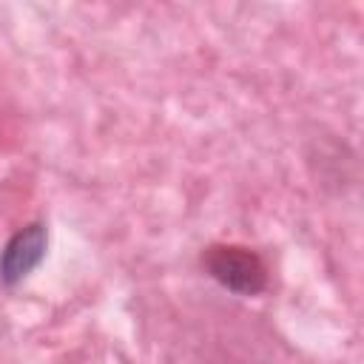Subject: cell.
Wrapping results in <instances>:
<instances>
[{"mask_svg": "<svg viewBox=\"0 0 364 364\" xmlns=\"http://www.w3.org/2000/svg\"><path fill=\"white\" fill-rule=\"evenodd\" d=\"M202 270L228 293L236 296H259L270 284L267 262L245 245L233 242H213L199 256Z\"/></svg>", "mask_w": 364, "mask_h": 364, "instance_id": "cell-1", "label": "cell"}, {"mask_svg": "<svg viewBox=\"0 0 364 364\" xmlns=\"http://www.w3.org/2000/svg\"><path fill=\"white\" fill-rule=\"evenodd\" d=\"M48 247V230L43 222H28L9 236L0 250V284L17 287L43 259Z\"/></svg>", "mask_w": 364, "mask_h": 364, "instance_id": "cell-2", "label": "cell"}, {"mask_svg": "<svg viewBox=\"0 0 364 364\" xmlns=\"http://www.w3.org/2000/svg\"><path fill=\"white\" fill-rule=\"evenodd\" d=\"M196 364H259V361H253V358H247V353L245 350H239V347H216V350H210L202 361H196ZM264 364V361H262Z\"/></svg>", "mask_w": 364, "mask_h": 364, "instance_id": "cell-3", "label": "cell"}]
</instances>
